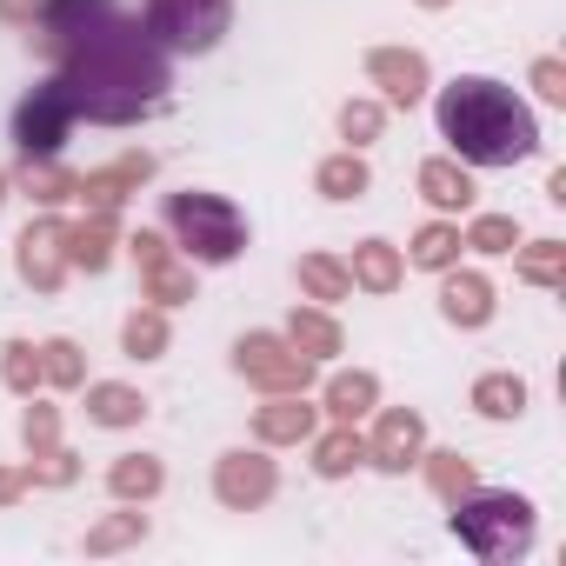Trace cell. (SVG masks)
Wrapping results in <instances>:
<instances>
[{
  "instance_id": "6da1fadb",
  "label": "cell",
  "mask_w": 566,
  "mask_h": 566,
  "mask_svg": "<svg viewBox=\"0 0 566 566\" xmlns=\"http://www.w3.org/2000/svg\"><path fill=\"white\" fill-rule=\"evenodd\" d=\"M54 81L67 87L74 120H94V127H134L174 87L167 48H154L140 14H120V8L54 54Z\"/></svg>"
},
{
  "instance_id": "7a4b0ae2",
  "label": "cell",
  "mask_w": 566,
  "mask_h": 566,
  "mask_svg": "<svg viewBox=\"0 0 566 566\" xmlns=\"http://www.w3.org/2000/svg\"><path fill=\"white\" fill-rule=\"evenodd\" d=\"M433 120H440V140L453 147L460 167H513L539 147L533 107L493 74H460L453 87H440Z\"/></svg>"
},
{
  "instance_id": "3957f363",
  "label": "cell",
  "mask_w": 566,
  "mask_h": 566,
  "mask_svg": "<svg viewBox=\"0 0 566 566\" xmlns=\"http://www.w3.org/2000/svg\"><path fill=\"white\" fill-rule=\"evenodd\" d=\"M167 233L193 266H227L247 253V213L227 193H167Z\"/></svg>"
},
{
  "instance_id": "277c9868",
  "label": "cell",
  "mask_w": 566,
  "mask_h": 566,
  "mask_svg": "<svg viewBox=\"0 0 566 566\" xmlns=\"http://www.w3.org/2000/svg\"><path fill=\"white\" fill-rule=\"evenodd\" d=\"M453 539L467 546V553H480V559H520L526 546H533V506L520 500V493H460L453 500Z\"/></svg>"
},
{
  "instance_id": "5b68a950",
  "label": "cell",
  "mask_w": 566,
  "mask_h": 566,
  "mask_svg": "<svg viewBox=\"0 0 566 566\" xmlns=\"http://www.w3.org/2000/svg\"><path fill=\"white\" fill-rule=\"evenodd\" d=\"M140 28L167 54H213L233 28V0H147Z\"/></svg>"
},
{
  "instance_id": "8992f818",
  "label": "cell",
  "mask_w": 566,
  "mask_h": 566,
  "mask_svg": "<svg viewBox=\"0 0 566 566\" xmlns=\"http://www.w3.org/2000/svg\"><path fill=\"white\" fill-rule=\"evenodd\" d=\"M314 367L321 360H307L287 334H240L233 340V374L247 387H260V394H307Z\"/></svg>"
},
{
  "instance_id": "52a82bcc",
  "label": "cell",
  "mask_w": 566,
  "mask_h": 566,
  "mask_svg": "<svg viewBox=\"0 0 566 566\" xmlns=\"http://www.w3.org/2000/svg\"><path fill=\"white\" fill-rule=\"evenodd\" d=\"M67 134H74V101H67V87L48 74V81L14 107V147H21V160H54V154L67 147Z\"/></svg>"
},
{
  "instance_id": "ba28073f",
  "label": "cell",
  "mask_w": 566,
  "mask_h": 566,
  "mask_svg": "<svg viewBox=\"0 0 566 566\" xmlns=\"http://www.w3.org/2000/svg\"><path fill=\"white\" fill-rule=\"evenodd\" d=\"M14 273L28 280L34 294H61V280L74 273V266H67V220H61V213H41V220L21 227V240H14Z\"/></svg>"
},
{
  "instance_id": "9c48e42d",
  "label": "cell",
  "mask_w": 566,
  "mask_h": 566,
  "mask_svg": "<svg viewBox=\"0 0 566 566\" xmlns=\"http://www.w3.org/2000/svg\"><path fill=\"white\" fill-rule=\"evenodd\" d=\"M273 486H280V473H273V460H266L260 447H233V453L213 460V500H220L227 513H253V506H266Z\"/></svg>"
},
{
  "instance_id": "30bf717a",
  "label": "cell",
  "mask_w": 566,
  "mask_h": 566,
  "mask_svg": "<svg viewBox=\"0 0 566 566\" xmlns=\"http://www.w3.org/2000/svg\"><path fill=\"white\" fill-rule=\"evenodd\" d=\"M420 453H427V420L413 407H387L374 420V433H367V467L407 473V467H420Z\"/></svg>"
},
{
  "instance_id": "8fae6325",
  "label": "cell",
  "mask_w": 566,
  "mask_h": 566,
  "mask_svg": "<svg viewBox=\"0 0 566 566\" xmlns=\"http://www.w3.org/2000/svg\"><path fill=\"white\" fill-rule=\"evenodd\" d=\"M114 8H120V0H41V14H34V28H28V41H34L41 61H54L74 34H87V28L107 21Z\"/></svg>"
},
{
  "instance_id": "7c38bea8",
  "label": "cell",
  "mask_w": 566,
  "mask_h": 566,
  "mask_svg": "<svg viewBox=\"0 0 566 566\" xmlns=\"http://www.w3.org/2000/svg\"><path fill=\"white\" fill-rule=\"evenodd\" d=\"M147 180H154V154H120V160L81 174V193H74V200H81L87 213H120V200L140 193Z\"/></svg>"
},
{
  "instance_id": "4fadbf2b",
  "label": "cell",
  "mask_w": 566,
  "mask_h": 566,
  "mask_svg": "<svg viewBox=\"0 0 566 566\" xmlns=\"http://www.w3.org/2000/svg\"><path fill=\"white\" fill-rule=\"evenodd\" d=\"M321 407H307V394H266V407H253V440L260 447H301L314 440Z\"/></svg>"
},
{
  "instance_id": "5bb4252c",
  "label": "cell",
  "mask_w": 566,
  "mask_h": 566,
  "mask_svg": "<svg viewBox=\"0 0 566 566\" xmlns=\"http://www.w3.org/2000/svg\"><path fill=\"white\" fill-rule=\"evenodd\" d=\"M367 81L394 101V107H413V101H427V54H413V48H374L367 54Z\"/></svg>"
},
{
  "instance_id": "9a60e30c",
  "label": "cell",
  "mask_w": 566,
  "mask_h": 566,
  "mask_svg": "<svg viewBox=\"0 0 566 566\" xmlns=\"http://www.w3.org/2000/svg\"><path fill=\"white\" fill-rule=\"evenodd\" d=\"M440 314L453 321V327H486L493 321V280L486 273H460V260L447 266V280H440Z\"/></svg>"
},
{
  "instance_id": "2e32d148",
  "label": "cell",
  "mask_w": 566,
  "mask_h": 566,
  "mask_svg": "<svg viewBox=\"0 0 566 566\" xmlns=\"http://www.w3.org/2000/svg\"><path fill=\"white\" fill-rule=\"evenodd\" d=\"M120 253V220L114 213H87V220H67V266H87V273H107Z\"/></svg>"
},
{
  "instance_id": "e0dca14e",
  "label": "cell",
  "mask_w": 566,
  "mask_h": 566,
  "mask_svg": "<svg viewBox=\"0 0 566 566\" xmlns=\"http://www.w3.org/2000/svg\"><path fill=\"white\" fill-rule=\"evenodd\" d=\"M347 280H354V287H367V294H394L400 280H407V260L387 240H360L354 260H347Z\"/></svg>"
},
{
  "instance_id": "ac0fdd59",
  "label": "cell",
  "mask_w": 566,
  "mask_h": 566,
  "mask_svg": "<svg viewBox=\"0 0 566 566\" xmlns=\"http://www.w3.org/2000/svg\"><path fill=\"white\" fill-rule=\"evenodd\" d=\"M420 200L440 207V213H467L473 207V174L460 160H427L420 167Z\"/></svg>"
},
{
  "instance_id": "d6986e66",
  "label": "cell",
  "mask_w": 566,
  "mask_h": 566,
  "mask_svg": "<svg viewBox=\"0 0 566 566\" xmlns=\"http://www.w3.org/2000/svg\"><path fill=\"white\" fill-rule=\"evenodd\" d=\"M367 460V440L354 433V420H334L327 433H314V473L321 480H347Z\"/></svg>"
},
{
  "instance_id": "ffe728a7",
  "label": "cell",
  "mask_w": 566,
  "mask_h": 566,
  "mask_svg": "<svg viewBox=\"0 0 566 566\" xmlns=\"http://www.w3.org/2000/svg\"><path fill=\"white\" fill-rule=\"evenodd\" d=\"M160 486H167V467H160L154 453H120V460L107 467V493H114V500H127V506H134V500L147 506Z\"/></svg>"
},
{
  "instance_id": "44dd1931",
  "label": "cell",
  "mask_w": 566,
  "mask_h": 566,
  "mask_svg": "<svg viewBox=\"0 0 566 566\" xmlns=\"http://www.w3.org/2000/svg\"><path fill=\"white\" fill-rule=\"evenodd\" d=\"M140 301L147 307H187L193 301V260H154V266H140Z\"/></svg>"
},
{
  "instance_id": "7402d4cb",
  "label": "cell",
  "mask_w": 566,
  "mask_h": 566,
  "mask_svg": "<svg viewBox=\"0 0 566 566\" xmlns=\"http://www.w3.org/2000/svg\"><path fill=\"white\" fill-rule=\"evenodd\" d=\"M87 420L120 433V427H140V420H147V400H140L134 387H120V380H94V387H87Z\"/></svg>"
},
{
  "instance_id": "603a6c76",
  "label": "cell",
  "mask_w": 566,
  "mask_h": 566,
  "mask_svg": "<svg viewBox=\"0 0 566 566\" xmlns=\"http://www.w3.org/2000/svg\"><path fill=\"white\" fill-rule=\"evenodd\" d=\"M14 187H21L28 200H41V207H67V200L81 193V174H67L61 160H21Z\"/></svg>"
},
{
  "instance_id": "cb8c5ba5",
  "label": "cell",
  "mask_w": 566,
  "mask_h": 566,
  "mask_svg": "<svg viewBox=\"0 0 566 566\" xmlns=\"http://www.w3.org/2000/svg\"><path fill=\"white\" fill-rule=\"evenodd\" d=\"M287 340L307 354V360H334L347 340H340V321L327 314V307H294V321H287Z\"/></svg>"
},
{
  "instance_id": "d4e9b609",
  "label": "cell",
  "mask_w": 566,
  "mask_h": 566,
  "mask_svg": "<svg viewBox=\"0 0 566 566\" xmlns=\"http://www.w3.org/2000/svg\"><path fill=\"white\" fill-rule=\"evenodd\" d=\"M321 400H327V413H334V420H367V413L380 407V380H374L367 367H354V374H334Z\"/></svg>"
},
{
  "instance_id": "484cf974",
  "label": "cell",
  "mask_w": 566,
  "mask_h": 566,
  "mask_svg": "<svg viewBox=\"0 0 566 566\" xmlns=\"http://www.w3.org/2000/svg\"><path fill=\"white\" fill-rule=\"evenodd\" d=\"M301 294H307L314 307H334V301H347V294H354L347 260H334V253H307V260H301Z\"/></svg>"
},
{
  "instance_id": "4316f807",
  "label": "cell",
  "mask_w": 566,
  "mask_h": 566,
  "mask_svg": "<svg viewBox=\"0 0 566 566\" xmlns=\"http://www.w3.org/2000/svg\"><path fill=\"white\" fill-rule=\"evenodd\" d=\"M314 187H321L327 200H360V193L374 187V174H367V160H360V147H347V154H327V160H321V174H314Z\"/></svg>"
},
{
  "instance_id": "83f0119b",
  "label": "cell",
  "mask_w": 566,
  "mask_h": 566,
  "mask_svg": "<svg viewBox=\"0 0 566 566\" xmlns=\"http://www.w3.org/2000/svg\"><path fill=\"white\" fill-rule=\"evenodd\" d=\"M167 307H134L127 314V327H120V354L127 360H160L167 354Z\"/></svg>"
},
{
  "instance_id": "f1b7e54d",
  "label": "cell",
  "mask_w": 566,
  "mask_h": 566,
  "mask_svg": "<svg viewBox=\"0 0 566 566\" xmlns=\"http://www.w3.org/2000/svg\"><path fill=\"white\" fill-rule=\"evenodd\" d=\"M473 413H486V420H520V413H526V380H520V374H480V380H473Z\"/></svg>"
},
{
  "instance_id": "f546056e",
  "label": "cell",
  "mask_w": 566,
  "mask_h": 566,
  "mask_svg": "<svg viewBox=\"0 0 566 566\" xmlns=\"http://www.w3.org/2000/svg\"><path fill=\"white\" fill-rule=\"evenodd\" d=\"M420 467H427V486L453 506L460 493H473L480 486V473H473V460L467 453H453V447H440V453H420Z\"/></svg>"
},
{
  "instance_id": "4dcf8cb0",
  "label": "cell",
  "mask_w": 566,
  "mask_h": 566,
  "mask_svg": "<svg viewBox=\"0 0 566 566\" xmlns=\"http://www.w3.org/2000/svg\"><path fill=\"white\" fill-rule=\"evenodd\" d=\"M407 260H413V266H427V273H447V266L460 260V227H453V220H427V227L413 233Z\"/></svg>"
},
{
  "instance_id": "1f68e13d",
  "label": "cell",
  "mask_w": 566,
  "mask_h": 566,
  "mask_svg": "<svg viewBox=\"0 0 566 566\" xmlns=\"http://www.w3.org/2000/svg\"><path fill=\"white\" fill-rule=\"evenodd\" d=\"M520 280L526 287H566V240H526L520 247Z\"/></svg>"
},
{
  "instance_id": "d6a6232c",
  "label": "cell",
  "mask_w": 566,
  "mask_h": 566,
  "mask_svg": "<svg viewBox=\"0 0 566 566\" xmlns=\"http://www.w3.org/2000/svg\"><path fill=\"white\" fill-rule=\"evenodd\" d=\"M41 380L61 387V394H81L87 387V354L74 340H41Z\"/></svg>"
},
{
  "instance_id": "836d02e7",
  "label": "cell",
  "mask_w": 566,
  "mask_h": 566,
  "mask_svg": "<svg viewBox=\"0 0 566 566\" xmlns=\"http://www.w3.org/2000/svg\"><path fill=\"white\" fill-rule=\"evenodd\" d=\"M140 539H147V513H107L101 526H87V553H94V559L127 553V546H140Z\"/></svg>"
},
{
  "instance_id": "e575fe53",
  "label": "cell",
  "mask_w": 566,
  "mask_h": 566,
  "mask_svg": "<svg viewBox=\"0 0 566 566\" xmlns=\"http://www.w3.org/2000/svg\"><path fill=\"white\" fill-rule=\"evenodd\" d=\"M0 380H8V394H34L41 387V347L34 340H8V347H0Z\"/></svg>"
},
{
  "instance_id": "d590c367",
  "label": "cell",
  "mask_w": 566,
  "mask_h": 566,
  "mask_svg": "<svg viewBox=\"0 0 566 566\" xmlns=\"http://www.w3.org/2000/svg\"><path fill=\"white\" fill-rule=\"evenodd\" d=\"M460 247H473V253H513V247H520V220H513V213H480V220L460 233Z\"/></svg>"
},
{
  "instance_id": "8d00e7d4",
  "label": "cell",
  "mask_w": 566,
  "mask_h": 566,
  "mask_svg": "<svg viewBox=\"0 0 566 566\" xmlns=\"http://www.w3.org/2000/svg\"><path fill=\"white\" fill-rule=\"evenodd\" d=\"M21 440H28V453H48V447H61V407H48V400H34V394H28Z\"/></svg>"
},
{
  "instance_id": "74e56055",
  "label": "cell",
  "mask_w": 566,
  "mask_h": 566,
  "mask_svg": "<svg viewBox=\"0 0 566 566\" xmlns=\"http://www.w3.org/2000/svg\"><path fill=\"white\" fill-rule=\"evenodd\" d=\"M74 480H81V453H67V447H48L28 460V486H74Z\"/></svg>"
},
{
  "instance_id": "f35d334b",
  "label": "cell",
  "mask_w": 566,
  "mask_h": 566,
  "mask_svg": "<svg viewBox=\"0 0 566 566\" xmlns=\"http://www.w3.org/2000/svg\"><path fill=\"white\" fill-rule=\"evenodd\" d=\"M380 127H387V107H380V101H347V107H340V134H347V147L380 140Z\"/></svg>"
},
{
  "instance_id": "ab89813d",
  "label": "cell",
  "mask_w": 566,
  "mask_h": 566,
  "mask_svg": "<svg viewBox=\"0 0 566 566\" xmlns=\"http://www.w3.org/2000/svg\"><path fill=\"white\" fill-rule=\"evenodd\" d=\"M533 94L559 107V101H566V61H553V54H546V61H533Z\"/></svg>"
},
{
  "instance_id": "60d3db41",
  "label": "cell",
  "mask_w": 566,
  "mask_h": 566,
  "mask_svg": "<svg viewBox=\"0 0 566 566\" xmlns=\"http://www.w3.org/2000/svg\"><path fill=\"white\" fill-rule=\"evenodd\" d=\"M120 247L134 253V266H154V260H167V253H174V247H167V233H154V227H140V233H127Z\"/></svg>"
},
{
  "instance_id": "b9f144b4",
  "label": "cell",
  "mask_w": 566,
  "mask_h": 566,
  "mask_svg": "<svg viewBox=\"0 0 566 566\" xmlns=\"http://www.w3.org/2000/svg\"><path fill=\"white\" fill-rule=\"evenodd\" d=\"M28 493V467H0V506H14Z\"/></svg>"
},
{
  "instance_id": "7bdbcfd3",
  "label": "cell",
  "mask_w": 566,
  "mask_h": 566,
  "mask_svg": "<svg viewBox=\"0 0 566 566\" xmlns=\"http://www.w3.org/2000/svg\"><path fill=\"white\" fill-rule=\"evenodd\" d=\"M41 14V0H0V21H14V28H34Z\"/></svg>"
},
{
  "instance_id": "ee69618b",
  "label": "cell",
  "mask_w": 566,
  "mask_h": 566,
  "mask_svg": "<svg viewBox=\"0 0 566 566\" xmlns=\"http://www.w3.org/2000/svg\"><path fill=\"white\" fill-rule=\"evenodd\" d=\"M8 193H14V180H8V174H0V207H8Z\"/></svg>"
},
{
  "instance_id": "f6af8a7d",
  "label": "cell",
  "mask_w": 566,
  "mask_h": 566,
  "mask_svg": "<svg viewBox=\"0 0 566 566\" xmlns=\"http://www.w3.org/2000/svg\"><path fill=\"white\" fill-rule=\"evenodd\" d=\"M420 8H447V0H420Z\"/></svg>"
}]
</instances>
